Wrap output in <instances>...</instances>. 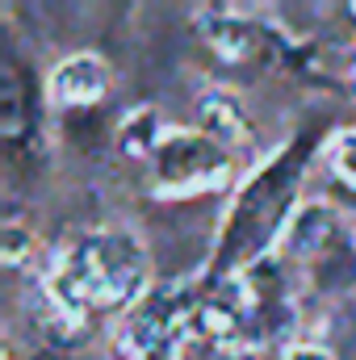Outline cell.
<instances>
[{
  "label": "cell",
  "mask_w": 356,
  "mask_h": 360,
  "mask_svg": "<svg viewBox=\"0 0 356 360\" xmlns=\"http://www.w3.org/2000/svg\"><path fill=\"white\" fill-rule=\"evenodd\" d=\"M323 143L327 139L319 130H302L235 184L231 205L218 222L210 260L197 272L201 281H231L239 272L256 269L268 256H276L293 214L302 210V184L314 155H323Z\"/></svg>",
  "instance_id": "1"
},
{
  "label": "cell",
  "mask_w": 356,
  "mask_h": 360,
  "mask_svg": "<svg viewBox=\"0 0 356 360\" xmlns=\"http://www.w3.org/2000/svg\"><path fill=\"white\" fill-rule=\"evenodd\" d=\"M151 289L147 243L130 226H89L72 235L46 272V297L68 323L126 319Z\"/></svg>",
  "instance_id": "2"
},
{
  "label": "cell",
  "mask_w": 356,
  "mask_h": 360,
  "mask_svg": "<svg viewBox=\"0 0 356 360\" xmlns=\"http://www.w3.org/2000/svg\"><path fill=\"white\" fill-rule=\"evenodd\" d=\"M197 340L227 356H260L268 348H293L302 331V306L276 264V256L231 281L197 276Z\"/></svg>",
  "instance_id": "3"
},
{
  "label": "cell",
  "mask_w": 356,
  "mask_h": 360,
  "mask_svg": "<svg viewBox=\"0 0 356 360\" xmlns=\"http://www.w3.org/2000/svg\"><path fill=\"white\" fill-rule=\"evenodd\" d=\"M276 264L302 306V319L314 310H340L356 297V226L331 201L310 197L293 214L276 248Z\"/></svg>",
  "instance_id": "4"
},
{
  "label": "cell",
  "mask_w": 356,
  "mask_h": 360,
  "mask_svg": "<svg viewBox=\"0 0 356 360\" xmlns=\"http://www.w3.org/2000/svg\"><path fill=\"white\" fill-rule=\"evenodd\" d=\"M197 281L155 285L117 331V360H189L197 340Z\"/></svg>",
  "instance_id": "5"
},
{
  "label": "cell",
  "mask_w": 356,
  "mask_h": 360,
  "mask_svg": "<svg viewBox=\"0 0 356 360\" xmlns=\"http://www.w3.org/2000/svg\"><path fill=\"white\" fill-rule=\"evenodd\" d=\"M147 168L155 180L160 197H197V193H218L235 180V151L222 147L205 130L168 126L155 151L147 155Z\"/></svg>",
  "instance_id": "6"
},
{
  "label": "cell",
  "mask_w": 356,
  "mask_h": 360,
  "mask_svg": "<svg viewBox=\"0 0 356 360\" xmlns=\"http://www.w3.org/2000/svg\"><path fill=\"white\" fill-rule=\"evenodd\" d=\"M46 84H38V72L21 59L17 46H4L0 55V143H4V168L17 172L30 164V151L42 147V105Z\"/></svg>",
  "instance_id": "7"
},
{
  "label": "cell",
  "mask_w": 356,
  "mask_h": 360,
  "mask_svg": "<svg viewBox=\"0 0 356 360\" xmlns=\"http://www.w3.org/2000/svg\"><path fill=\"white\" fill-rule=\"evenodd\" d=\"M197 30L201 38L231 63H268L272 51V30L265 21L248 17V13H231V8H201L197 13Z\"/></svg>",
  "instance_id": "8"
},
{
  "label": "cell",
  "mask_w": 356,
  "mask_h": 360,
  "mask_svg": "<svg viewBox=\"0 0 356 360\" xmlns=\"http://www.w3.org/2000/svg\"><path fill=\"white\" fill-rule=\"evenodd\" d=\"M113 84L109 63L96 51H76L68 59H59L46 76V96L59 109H92L96 101H105V92Z\"/></svg>",
  "instance_id": "9"
},
{
  "label": "cell",
  "mask_w": 356,
  "mask_h": 360,
  "mask_svg": "<svg viewBox=\"0 0 356 360\" xmlns=\"http://www.w3.org/2000/svg\"><path fill=\"white\" fill-rule=\"evenodd\" d=\"M197 109H201V117H205V134H214L222 147L239 151V147L252 143V122H248L243 105H239L227 89H210L197 101Z\"/></svg>",
  "instance_id": "10"
},
{
  "label": "cell",
  "mask_w": 356,
  "mask_h": 360,
  "mask_svg": "<svg viewBox=\"0 0 356 360\" xmlns=\"http://www.w3.org/2000/svg\"><path fill=\"white\" fill-rule=\"evenodd\" d=\"M168 126H172V122H164L155 109H134V113H126L122 126H117V151L147 164V155L155 151V143L164 139Z\"/></svg>",
  "instance_id": "11"
},
{
  "label": "cell",
  "mask_w": 356,
  "mask_h": 360,
  "mask_svg": "<svg viewBox=\"0 0 356 360\" xmlns=\"http://www.w3.org/2000/svg\"><path fill=\"white\" fill-rule=\"evenodd\" d=\"M323 160H327L331 176L340 180V184L356 188V126H340L336 134H327Z\"/></svg>",
  "instance_id": "12"
},
{
  "label": "cell",
  "mask_w": 356,
  "mask_h": 360,
  "mask_svg": "<svg viewBox=\"0 0 356 360\" xmlns=\"http://www.w3.org/2000/svg\"><path fill=\"white\" fill-rule=\"evenodd\" d=\"M281 360H336L331 348H323V344H306V340H298L293 348H285Z\"/></svg>",
  "instance_id": "13"
},
{
  "label": "cell",
  "mask_w": 356,
  "mask_h": 360,
  "mask_svg": "<svg viewBox=\"0 0 356 360\" xmlns=\"http://www.w3.org/2000/svg\"><path fill=\"white\" fill-rule=\"evenodd\" d=\"M30 360H80V356H72V352H55V348H46V352H34Z\"/></svg>",
  "instance_id": "14"
},
{
  "label": "cell",
  "mask_w": 356,
  "mask_h": 360,
  "mask_svg": "<svg viewBox=\"0 0 356 360\" xmlns=\"http://www.w3.org/2000/svg\"><path fill=\"white\" fill-rule=\"evenodd\" d=\"M352 13H356V4H352Z\"/></svg>",
  "instance_id": "15"
}]
</instances>
